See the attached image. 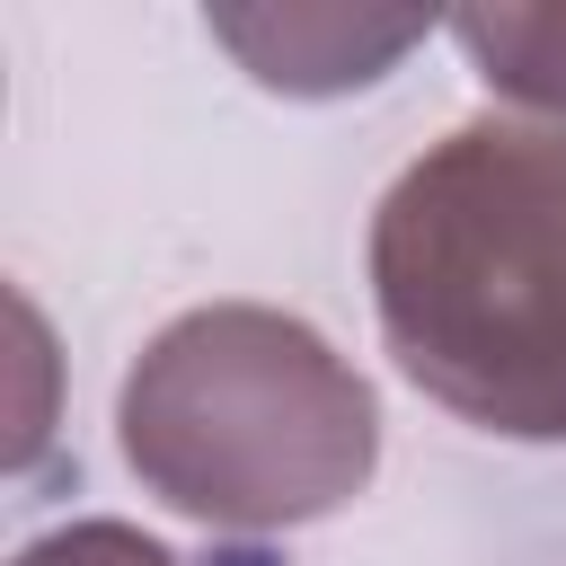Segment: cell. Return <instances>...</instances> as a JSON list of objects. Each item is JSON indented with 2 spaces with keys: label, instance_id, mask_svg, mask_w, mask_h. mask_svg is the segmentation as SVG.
Returning <instances> with one entry per match:
<instances>
[{
  "label": "cell",
  "instance_id": "7a4b0ae2",
  "mask_svg": "<svg viewBox=\"0 0 566 566\" xmlns=\"http://www.w3.org/2000/svg\"><path fill=\"white\" fill-rule=\"evenodd\" d=\"M115 442L142 495L203 531H301L371 486L380 398L310 318L212 301L133 354Z\"/></svg>",
  "mask_w": 566,
  "mask_h": 566
},
{
  "label": "cell",
  "instance_id": "6da1fadb",
  "mask_svg": "<svg viewBox=\"0 0 566 566\" xmlns=\"http://www.w3.org/2000/svg\"><path fill=\"white\" fill-rule=\"evenodd\" d=\"M363 265L380 345L433 407L566 442V124H451L389 177Z\"/></svg>",
  "mask_w": 566,
  "mask_h": 566
},
{
  "label": "cell",
  "instance_id": "277c9868",
  "mask_svg": "<svg viewBox=\"0 0 566 566\" xmlns=\"http://www.w3.org/2000/svg\"><path fill=\"white\" fill-rule=\"evenodd\" d=\"M451 35H460V53H469V71L513 106V115H548V124H566V9L548 0V9H460L451 18Z\"/></svg>",
  "mask_w": 566,
  "mask_h": 566
},
{
  "label": "cell",
  "instance_id": "5b68a950",
  "mask_svg": "<svg viewBox=\"0 0 566 566\" xmlns=\"http://www.w3.org/2000/svg\"><path fill=\"white\" fill-rule=\"evenodd\" d=\"M18 566H177V548H159L150 531H133L115 513H88V522H62V531L27 539Z\"/></svg>",
  "mask_w": 566,
  "mask_h": 566
},
{
  "label": "cell",
  "instance_id": "3957f363",
  "mask_svg": "<svg viewBox=\"0 0 566 566\" xmlns=\"http://www.w3.org/2000/svg\"><path fill=\"white\" fill-rule=\"evenodd\" d=\"M212 44L248 62V80L283 97H345L371 88L407 44L433 35L424 9H203Z\"/></svg>",
  "mask_w": 566,
  "mask_h": 566
}]
</instances>
